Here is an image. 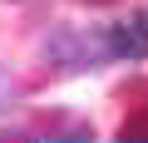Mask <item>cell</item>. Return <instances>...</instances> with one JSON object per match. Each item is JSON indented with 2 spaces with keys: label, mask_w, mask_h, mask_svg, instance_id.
I'll list each match as a JSON object with an SVG mask.
<instances>
[{
  "label": "cell",
  "mask_w": 148,
  "mask_h": 143,
  "mask_svg": "<svg viewBox=\"0 0 148 143\" xmlns=\"http://www.w3.org/2000/svg\"><path fill=\"white\" fill-rule=\"evenodd\" d=\"M89 5H109V0H89Z\"/></svg>",
  "instance_id": "obj_6"
},
{
  "label": "cell",
  "mask_w": 148,
  "mask_h": 143,
  "mask_svg": "<svg viewBox=\"0 0 148 143\" xmlns=\"http://www.w3.org/2000/svg\"><path fill=\"white\" fill-rule=\"evenodd\" d=\"M119 138H123V143H128V138H148V104H143V109H133V114L119 123Z\"/></svg>",
  "instance_id": "obj_3"
},
{
  "label": "cell",
  "mask_w": 148,
  "mask_h": 143,
  "mask_svg": "<svg viewBox=\"0 0 148 143\" xmlns=\"http://www.w3.org/2000/svg\"><path fill=\"white\" fill-rule=\"evenodd\" d=\"M10 99H20V84H15L10 74H5V69H0V109H5Z\"/></svg>",
  "instance_id": "obj_4"
},
{
  "label": "cell",
  "mask_w": 148,
  "mask_h": 143,
  "mask_svg": "<svg viewBox=\"0 0 148 143\" xmlns=\"http://www.w3.org/2000/svg\"><path fill=\"white\" fill-rule=\"evenodd\" d=\"M40 54H45V64L64 69V74H84V69H99L114 54V44H109V30L79 35V30H69V25H54L40 40Z\"/></svg>",
  "instance_id": "obj_1"
},
{
  "label": "cell",
  "mask_w": 148,
  "mask_h": 143,
  "mask_svg": "<svg viewBox=\"0 0 148 143\" xmlns=\"http://www.w3.org/2000/svg\"><path fill=\"white\" fill-rule=\"evenodd\" d=\"M109 44H114V59H148V25L138 15L119 20V25H109Z\"/></svg>",
  "instance_id": "obj_2"
},
{
  "label": "cell",
  "mask_w": 148,
  "mask_h": 143,
  "mask_svg": "<svg viewBox=\"0 0 148 143\" xmlns=\"http://www.w3.org/2000/svg\"><path fill=\"white\" fill-rule=\"evenodd\" d=\"M138 20H143V25H148V5H143V10H138Z\"/></svg>",
  "instance_id": "obj_5"
}]
</instances>
